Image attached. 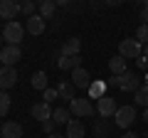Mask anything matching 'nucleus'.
I'll return each instance as SVG.
<instances>
[{
  "label": "nucleus",
  "mask_w": 148,
  "mask_h": 138,
  "mask_svg": "<svg viewBox=\"0 0 148 138\" xmlns=\"http://www.w3.org/2000/svg\"><path fill=\"white\" fill-rule=\"evenodd\" d=\"M136 121V106H119L114 113V123L119 128H131Z\"/></svg>",
  "instance_id": "nucleus-5"
},
{
  "label": "nucleus",
  "mask_w": 148,
  "mask_h": 138,
  "mask_svg": "<svg viewBox=\"0 0 148 138\" xmlns=\"http://www.w3.org/2000/svg\"><path fill=\"white\" fill-rule=\"evenodd\" d=\"M106 89H109V84H106L104 79H96V81H91V84H89V89H86V96L99 101L101 96H106Z\"/></svg>",
  "instance_id": "nucleus-15"
},
{
  "label": "nucleus",
  "mask_w": 148,
  "mask_h": 138,
  "mask_svg": "<svg viewBox=\"0 0 148 138\" xmlns=\"http://www.w3.org/2000/svg\"><path fill=\"white\" fill-rule=\"evenodd\" d=\"M104 3H106V5H111V8H116V5H121L123 0H104Z\"/></svg>",
  "instance_id": "nucleus-32"
},
{
  "label": "nucleus",
  "mask_w": 148,
  "mask_h": 138,
  "mask_svg": "<svg viewBox=\"0 0 148 138\" xmlns=\"http://www.w3.org/2000/svg\"><path fill=\"white\" fill-rule=\"evenodd\" d=\"M52 118L59 123V126H67V123L72 121V111L64 109V106H59V109H54V111H52Z\"/></svg>",
  "instance_id": "nucleus-20"
},
{
  "label": "nucleus",
  "mask_w": 148,
  "mask_h": 138,
  "mask_svg": "<svg viewBox=\"0 0 148 138\" xmlns=\"http://www.w3.org/2000/svg\"><path fill=\"white\" fill-rule=\"evenodd\" d=\"M84 133H86V126H84L82 118H72V121L64 126V136L67 138H84Z\"/></svg>",
  "instance_id": "nucleus-11"
},
{
  "label": "nucleus",
  "mask_w": 148,
  "mask_h": 138,
  "mask_svg": "<svg viewBox=\"0 0 148 138\" xmlns=\"http://www.w3.org/2000/svg\"><path fill=\"white\" fill-rule=\"evenodd\" d=\"M143 138H148V136H143Z\"/></svg>",
  "instance_id": "nucleus-40"
},
{
  "label": "nucleus",
  "mask_w": 148,
  "mask_h": 138,
  "mask_svg": "<svg viewBox=\"0 0 148 138\" xmlns=\"http://www.w3.org/2000/svg\"><path fill=\"white\" fill-rule=\"evenodd\" d=\"M54 99H59V91H57V89H49V86H47V89H45V96H42V101L52 104Z\"/></svg>",
  "instance_id": "nucleus-27"
},
{
  "label": "nucleus",
  "mask_w": 148,
  "mask_h": 138,
  "mask_svg": "<svg viewBox=\"0 0 148 138\" xmlns=\"http://www.w3.org/2000/svg\"><path fill=\"white\" fill-rule=\"evenodd\" d=\"M69 111H72V116H77V118H89V116H94V104H91L89 99H77L74 96L72 101H69Z\"/></svg>",
  "instance_id": "nucleus-4"
},
{
  "label": "nucleus",
  "mask_w": 148,
  "mask_h": 138,
  "mask_svg": "<svg viewBox=\"0 0 148 138\" xmlns=\"http://www.w3.org/2000/svg\"><path fill=\"white\" fill-rule=\"evenodd\" d=\"M143 57H148V44H143Z\"/></svg>",
  "instance_id": "nucleus-37"
},
{
  "label": "nucleus",
  "mask_w": 148,
  "mask_h": 138,
  "mask_svg": "<svg viewBox=\"0 0 148 138\" xmlns=\"http://www.w3.org/2000/svg\"><path fill=\"white\" fill-rule=\"evenodd\" d=\"M45 25H47V20H45L42 15H32V17H27L25 30L30 32V35H42V32H45Z\"/></svg>",
  "instance_id": "nucleus-13"
},
{
  "label": "nucleus",
  "mask_w": 148,
  "mask_h": 138,
  "mask_svg": "<svg viewBox=\"0 0 148 138\" xmlns=\"http://www.w3.org/2000/svg\"><path fill=\"white\" fill-rule=\"evenodd\" d=\"M37 10H40V15H42L45 20H47V17L54 15V10H57V3H54V0H40Z\"/></svg>",
  "instance_id": "nucleus-21"
},
{
  "label": "nucleus",
  "mask_w": 148,
  "mask_h": 138,
  "mask_svg": "<svg viewBox=\"0 0 148 138\" xmlns=\"http://www.w3.org/2000/svg\"><path fill=\"white\" fill-rule=\"evenodd\" d=\"M17 84V72L15 67H0V91H8Z\"/></svg>",
  "instance_id": "nucleus-9"
},
{
  "label": "nucleus",
  "mask_w": 148,
  "mask_h": 138,
  "mask_svg": "<svg viewBox=\"0 0 148 138\" xmlns=\"http://www.w3.org/2000/svg\"><path fill=\"white\" fill-rule=\"evenodd\" d=\"M17 12H20V3L17 0H0V17L3 20H15Z\"/></svg>",
  "instance_id": "nucleus-10"
},
{
  "label": "nucleus",
  "mask_w": 148,
  "mask_h": 138,
  "mask_svg": "<svg viewBox=\"0 0 148 138\" xmlns=\"http://www.w3.org/2000/svg\"><path fill=\"white\" fill-rule=\"evenodd\" d=\"M109 69H111V74H123V72H128L126 69V59L121 57V54H116V57H111L109 59Z\"/></svg>",
  "instance_id": "nucleus-18"
},
{
  "label": "nucleus",
  "mask_w": 148,
  "mask_h": 138,
  "mask_svg": "<svg viewBox=\"0 0 148 138\" xmlns=\"http://www.w3.org/2000/svg\"><path fill=\"white\" fill-rule=\"evenodd\" d=\"M141 20L148 22V0H143V8H141Z\"/></svg>",
  "instance_id": "nucleus-30"
},
{
  "label": "nucleus",
  "mask_w": 148,
  "mask_h": 138,
  "mask_svg": "<svg viewBox=\"0 0 148 138\" xmlns=\"http://www.w3.org/2000/svg\"><path fill=\"white\" fill-rule=\"evenodd\" d=\"M32 86L40 89V91H45L47 89V74H45V72H35V74H32Z\"/></svg>",
  "instance_id": "nucleus-22"
},
{
  "label": "nucleus",
  "mask_w": 148,
  "mask_h": 138,
  "mask_svg": "<svg viewBox=\"0 0 148 138\" xmlns=\"http://www.w3.org/2000/svg\"><path fill=\"white\" fill-rule=\"evenodd\" d=\"M10 96H8V91H0V116H8V111H10Z\"/></svg>",
  "instance_id": "nucleus-24"
},
{
  "label": "nucleus",
  "mask_w": 148,
  "mask_h": 138,
  "mask_svg": "<svg viewBox=\"0 0 148 138\" xmlns=\"http://www.w3.org/2000/svg\"><path fill=\"white\" fill-rule=\"evenodd\" d=\"M0 128H3V138H22V126L17 121H5Z\"/></svg>",
  "instance_id": "nucleus-16"
},
{
  "label": "nucleus",
  "mask_w": 148,
  "mask_h": 138,
  "mask_svg": "<svg viewBox=\"0 0 148 138\" xmlns=\"http://www.w3.org/2000/svg\"><path fill=\"white\" fill-rule=\"evenodd\" d=\"M116 109H119V104H116V99H111V96H101V99L96 101V113H99L101 118L114 116Z\"/></svg>",
  "instance_id": "nucleus-7"
},
{
  "label": "nucleus",
  "mask_w": 148,
  "mask_h": 138,
  "mask_svg": "<svg viewBox=\"0 0 148 138\" xmlns=\"http://www.w3.org/2000/svg\"><path fill=\"white\" fill-rule=\"evenodd\" d=\"M119 54H121L123 59H138L143 54V44L138 42L136 37L121 40V42H119Z\"/></svg>",
  "instance_id": "nucleus-3"
},
{
  "label": "nucleus",
  "mask_w": 148,
  "mask_h": 138,
  "mask_svg": "<svg viewBox=\"0 0 148 138\" xmlns=\"http://www.w3.org/2000/svg\"><path fill=\"white\" fill-rule=\"evenodd\" d=\"M136 64H138L141 69H146V64H148V57H143V54H141V57L136 59Z\"/></svg>",
  "instance_id": "nucleus-31"
},
{
  "label": "nucleus",
  "mask_w": 148,
  "mask_h": 138,
  "mask_svg": "<svg viewBox=\"0 0 148 138\" xmlns=\"http://www.w3.org/2000/svg\"><path fill=\"white\" fill-rule=\"evenodd\" d=\"M22 37H25V27L17 20L5 22V27H3V40H5V44H20Z\"/></svg>",
  "instance_id": "nucleus-2"
},
{
  "label": "nucleus",
  "mask_w": 148,
  "mask_h": 138,
  "mask_svg": "<svg viewBox=\"0 0 148 138\" xmlns=\"http://www.w3.org/2000/svg\"><path fill=\"white\" fill-rule=\"evenodd\" d=\"M143 121H146V123H148V106H146V109H143Z\"/></svg>",
  "instance_id": "nucleus-34"
},
{
  "label": "nucleus",
  "mask_w": 148,
  "mask_h": 138,
  "mask_svg": "<svg viewBox=\"0 0 148 138\" xmlns=\"http://www.w3.org/2000/svg\"><path fill=\"white\" fill-rule=\"evenodd\" d=\"M47 138H67V136H59V133H49Z\"/></svg>",
  "instance_id": "nucleus-35"
},
{
  "label": "nucleus",
  "mask_w": 148,
  "mask_h": 138,
  "mask_svg": "<svg viewBox=\"0 0 148 138\" xmlns=\"http://www.w3.org/2000/svg\"><path fill=\"white\" fill-rule=\"evenodd\" d=\"M94 131H96V136H106V133H109V123L106 121H96V126H94Z\"/></svg>",
  "instance_id": "nucleus-28"
},
{
  "label": "nucleus",
  "mask_w": 148,
  "mask_h": 138,
  "mask_svg": "<svg viewBox=\"0 0 148 138\" xmlns=\"http://www.w3.org/2000/svg\"><path fill=\"white\" fill-rule=\"evenodd\" d=\"M0 138H3V128H0Z\"/></svg>",
  "instance_id": "nucleus-39"
},
{
  "label": "nucleus",
  "mask_w": 148,
  "mask_h": 138,
  "mask_svg": "<svg viewBox=\"0 0 148 138\" xmlns=\"http://www.w3.org/2000/svg\"><path fill=\"white\" fill-rule=\"evenodd\" d=\"M74 89L77 86L72 84V81H59V86H57V91H59V99H64V101H72L74 99Z\"/></svg>",
  "instance_id": "nucleus-19"
},
{
  "label": "nucleus",
  "mask_w": 148,
  "mask_h": 138,
  "mask_svg": "<svg viewBox=\"0 0 148 138\" xmlns=\"http://www.w3.org/2000/svg\"><path fill=\"white\" fill-rule=\"evenodd\" d=\"M136 40H138V42H146V44H148V22H143V25L136 30Z\"/></svg>",
  "instance_id": "nucleus-26"
},
{
  "label": "nucleus",
  "mask_w": 148,
  "mask_h": 138,
  "mask_svg": "<svg viewBox=\"0 0 148 138\" xmlns=\"http://www.w3.org/2000/svg\"><path fill=\"white\" fill-rule=\"evenodd\" d=\"M20 59H22L20 44H5V47L0 49V64L3 67H15Z\"/></svg>",
  "instance_id": "nucleus-6"
},
{
  "label": "nucleus",
  "mask_w": 148,
  "mask_h": 138,
  "mask_svg": "<svg viewBox=\"0 0 148 138\" xmlns=\"http://www.w3.org/2000/svg\"><path fill=\"white\" fill-rule=\"evenodd\" d=\"M35 3H32V0H22V3H20V12H22V15H27V17H32V15H35Z\"/></svg>",
  "instance_id": "nucleus-25"
},
{
  "label": "nucleus",
  "mask_w": 148,
  "mask_h": 138,
  "mask_svg": "<svg viewBox=\"0 0 148 138\" xmlns=\"http://www.w3.org/2000/svg\"><path fill=\"white\" fill-rule=\"evenodd\" d=\"M143 84H148V72H146V77H143Z\"/></svg>",
  "instance_id": "nucleus-38"
},
{
  "label": "nucleus",
  "mask_w": 148,
  "mask_h": 138,
  "mask_svg": "<svg viewBox=\"0 0 148 138\" xmlns=\"http://www.w3.org/2000/svg\"><path fill=\"white\" fill-rule=\"evenodd\" d=\"M52 111H54V109L49 106L47 101H37V104H32V109H30L32 118H37V121H40V123L49 121V118H52Z\"/></svg>",
  "instance_id": "nucleus-8"
},
{
  "label": "nucleus",
  "mask_w": 148,
  "mask_h": 138,
  "mask_svg": "<svg viewBox=\"0 0 148 138\" xmlns=\"http://www.w3.org/2000/svg\"><path fill=\"white\" fill-rule=\"evenodd\" d=\"M109 86H116V89H121V91H133V94H136V91L141 89V79H138L136 72H123V74H119V77L116 74L111 77Z\"/></svg>",
  "instance_id": "nucleus-1"
},
{
  "label": "nucleus",
  "mask_w": 148,
  "mask_h": 138,
  "mask_svg": "<svg viewBox=\"0 0 148 138\" xmlns=\"http://www.w3.org/2000/svg\"><path fill=\"white\" fill-rule=\"evenodd\" d=\"M57 126H59V123L54 121V118H49V121H45V123H42V128H45V133H54V128H57Z\"/></svg>",
  "instance_id": "nucleus-29"
},
{
  "label": "nucleus",
  "mask_w": 148,
  "mask_h": 138,
  "mask_svg": "<svg viewBox=\"0 0 148 138\" xmlns=\"http://www.w3.org/2000/svg\"><path fill=\"white\" fill-rule=\"evenodd\" d=\"M121 138H138V136H136V133H133V131H126V133H123Z\"/></svg>",
  "instance_id": "nucleus-33"
},
{
  "label": "nucleus",
  "mask_w": 148,
  "mask_h": 138,
  "mask_svg": "<svg viewBox=\"0 0 148 138\" xmlns=\"http://www.w3.org/2000/svg\"><path fill=\"white\" fill-rule=\"evenodd\" d=\"M54 3H57V5H67L69 0H54Z\"/></svg>",
  "instance_id": "nucleus-36"
},
{
  "label": "nucleus",
  "mask_w": 148,
  "mask_h": 138,
  "mask_svg": "<svg viewBox=\"0 0 148 138\" xmlns=\"http://www.w3.org/2000/svg\"><path fill=\"white\" fill-rule=\"evenodd\" d=\"M79 52H82V40L79 37H69L62 44V57H79Z\"/></svg>",
  "instance_id": "nucleus-14"
},
{
  "label": "nucleus",
  "mask_w": 148,
  "mask_h": 138,
  "mask_svg": "<svg viewBox=\"0 0 148 138\" xmlns=\"http://www.w3.org/2000/svg\"><path fill=\"white\" fill-rule=\"evenodd\" d=\"M72 84L77 86V89H89V84H91L89 72H86L84 67H77V69L72 72Z\"/></svg>",
  "instance_id": "nucleus-12"
},
{
  "label": "nucleus",
  "mask_w": 148,
  "mask_h": 138,
  "mask_svg": "<svg viewBox=\"0 0 148 138\" xmlns=\"http://www.w3.org/2000/svg\"><path fill=\"white\" fill-rule=\"evenodd\" d=\"M57 67L62 69V72H67V69H69V72H74L77 67H82V59L79 57H59L57 59Z\"/></svg>",
  "instance_id": "nucleus-17"
},
{
  "label": "nucleus",
  "mask_w": 148,
  "mask_h": 138,
  "mask_svg": "<svg viewBox=\"0 0 148 138\" xmlns=\"http://www.w3.org/2000/svg\"><path fill=\"white\" fill-rule=\"evenodd\" d=\"M133 99H136V104L138 106H148V84H143L141 89L133 94Z\"/></svg>",
  "instance_id": "nucleus-23"
}]
</instances>
